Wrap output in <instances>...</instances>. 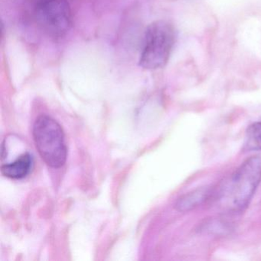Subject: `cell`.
<instances>
[{
    "instance_id": "1",
    "label": "cell",
    "mask_w": 261,
    "mask_h": 261,
    "mask_svg": "<svg viewBox=\"0 0 261 261\" xmlns=\"http://www.w3.org/2000/svg\"><path fill=\"white\" fill-rule=\"evenodd\" d=\"M261 181V157L247 159L221 187L218 201L230 212L247 208Z\"/></svg>"
},
{
    "instance_id": "2",
    "label": "cell",
    "mask_w": 261,
    "mask_h": 261,
    "mask_svg": "<svg viewBox=\"0 0 261 261\" xmlns=\"http://www.w3.org/2000/svg\"><path fill=\"white\" fill-rule=\"evenodd\" d=\"M139 64L146 70H156L167 64L175 42L173 25L158 20L148 25L145 31Z\"/></svg>"
},
{
    "instance_id": "3",
    "label": "cell",
    "mask_w": 261,
    "mask_h": 261,
    "mask_svg": "<svg viewBox=\"0 0 261 261\" xmlns=\"http://www.w3.org/2000/svg\"><path fill=\"white\" fill-rule=\"evenodd\" d=\"M33 137L36 149L48 166L62 167L67 160L65 134L61 125L47 115L36 119L33 126Z\"/></svg>"
},
{
    "instance_id": "4",
    "label": "cell",
    "mask_w": 261,
    "mask_h": 261,
    "mask_svg": "<svg viewBox=\"0 0 261 261\" xmlns=\"http://www.w3.org/2000/svg\"><path fill=\"white\" fill-rule=\"evenodd\" d=\"M35 13L42 30L54 37L65 36L72 25L71 8L65 0H42Z\"/></svg>"
},
{
    "instance_id": "5",
    "label": "cell",
    "mask_w": 261,
    "mask_h": 261,
    "mask_svg": "<svg viewBox=\"0 0 261 261\" xmlns=\"http://www.w3.org/2000/svg\"><path fill=\"white\" fill-rule=\"evenodd\" d=\"M33 159L29 152L22 154L13 163L3 165L1 172L12 179H22L30 174L33 167Z\"/></svg>"
},
{
    "instance_id": "6",
    "label": "cell",
    "mask_w": 261,
    "mask_h": 261,
    "mask_svg": "<svg viewBox=\"0 0 261 261\" xmlns=\"http://www.w3.org/2000/svg\"><path fill=\"white\" fill-rule=\"evenodd\" d=\"M211 195L212 191L210 188H198L178 198L175 203V208L178 212H189L205 202Z\"/></svg>"
},
{
    "instance_id": "7",
    "label": "cell",
    "mask_w": 261,
    "mask_h": 261,
    "mask_svg": "<svg viewBox=\"0 0 261 261\" xmlns=\"http://www.w3.org/2000/svg\"><path fill=\"white\" fill-rule=\"evenodd\" d=\"M243 149L247 152L261 151V122L248 126Z\"/></svg>"
}]
</instances>
